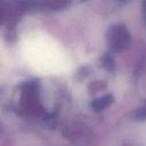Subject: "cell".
Returning <instances> with one entry per match:
<instances>
[{
	"label": "cell",
	"mask_w": 146,
	"mask_h": 146,
	"mask_svg": "<svg viewBox=\"0 0 146 146\" xmlns=\"http://www.w3.org/2000/svg\"><path fill=\"white\" fill-rule=\"evenodd\" d=\"M110 43L113 49L121 50L129 43V34L122 26H115L110 32Z\"/></svg>",
	"instance_id": "obj_1"
},
{
	"label": "cell",
	"mask_w": 146,
	"mask_h": 146,
	"mask_svg": "<svg viewBox=\"0 0 146 146\" xmlns=\"http://www.w3.org/2000/svg\"><path fill=\"white\" fill-rule=\"evenodd\" d=\"M112 102V97L110 95L105 96V97H102V98H98L96 99L94 103H92V107L94 110L96 111H100V110H104L105 107H107Z\"/></svg>",
	"instance_id": "obj_2"
}]
</instances>
